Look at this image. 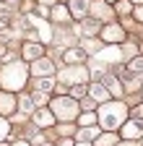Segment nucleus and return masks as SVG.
I'll return each instance as SVG.
<instances>
[{
    "label": "nucleus",
    "mask_w": 143,
    "mask_h": 146,
    "mask_svg": "<svg viewBox=\"0 0 143 146\" xmlns=\"http://www.w3.org/2000/svg\"><path fill=\"white\" fill-rule=\"evenodd\" d=\"M39 146H55V143H49V141H44V143H39Z\"/></svg>",
    "instance_id": "obj_39"
},
{
    "label": "nucleus",
    "mask_w": 143,
    "mask_h": 146,
    "mask_svg": "<svg viewBox=\"0 0 143 146\" xmlns=\"http://www.w3.org/2000/svg\"><path fill=\"white\" fill-rule=\"evenodd\" d=\"M57 146H76V143H73V138H63V141H60Z\"/></svg>",
    "instance_id": "obj_36"
},
{
    "label": "nucleus",
    "mask_w": 143,
    "mask_h": 146,
    "mask_svg": "<svg viewBox=\"0 0 143 146\" xmlns=\"http://www.w3.org/2000/svg\"><path fill=\"white\" fill-rule=\"evenodd\" d=\"M57 78L65 89L70 86H78V84H86L88 81V68L86 65H65V70L57 73Z\"/></svg>",
    "instance_id": "obj_4"
},
{
    "label": "nucleus",
    "mask_w": 143,
    "mask_h": 146,
    "mask_svg": "<svg viewBox=\"0 0 143 146\" xmlns=\"http://www.w3.org/2000/svg\"><path fill=\"white\" fill-rule=\"evenodd\" d=\"M21 58L29 60V63H34V60L44 58V47H42L39 42H24V44H21Z\"/></svg>",
    "instance_id": "obj_12"
},
{
    "label": "nucleus",
    "mask_w": 143,
    "mask_h": 146,
    "mask_svg": "<svg viewBox=\"0 0 143 146\" xmlns=\"http://www.w3.org/2000/svg\"><path fill=\"white\" fill-rule=\"evenodd\" d=\"M76 146H94V143H76Z\"/></svg>",
    "instance_id": "obj_40"
},
{
    "label": "nucleus",
    "mask_w": 143,
    "mask_h": 146,
    "mask_svg": "<svg viewBox=\"0 0 143 146\" xmlns=\"http://www.w3.org/2000/svg\"><path fill=\"white\" fill-rule=\"evenodd\" d=\"M49 18H52V21H70L68 5H52V11H49Z\"/></svg>",
    "instance_id": "obj_23"
},
{
    "label": "nucleus",
    "mask_w": 143,
    "mask_h": 146,
    "mask_svg": "<svg viewBox=\"0 0 143 146\" xmlns=\"http://www.w3.org/2000/svg\"><path fill=\"white\" fill-rule=\"evenodd\" d=\"M117 146H138V141H122V138H120Z\"/></svg>",
    "instance_id": "obj_35"
},
{
    "label": "nucleus",
    "mask_w": 143,
    "mask_h": 146,
    "mask_svg": "<svg viewBox=\"0 0 143 146\" xmlns=\"http://www.w3.org/2000/svg\"><path fill=\"white\" fill-rule=\"evenodd\" d=\"M128 107H125V102L120 99H109V102H104L99 104V112H96V125L101 128V131L107 133H115L122 128V123L128 120Z\"/></svg>",
    "instance_id": "obj_1"
},
{
    "label": "nucleus",
    "mask_w": 143,
    "mask_h": 146,
    "mask_svg": "<svg viewBox=\"0 0 143 146\" xmlns=\"http://www.w3.org/2000/svg\"><path fill=\"white\" fill-rule=\"evenodd\" d=\"M99 36H101V42H107V44H117V47L125 44V29H122V24H117V21L101 26Z\"/></svg>",
    "instance_id": "obj_5"
},
{
    "label": "nucleus",
    "mask_w": 143,
    "mask_h": 146,
    "mask_svg": "<svg viewBox=\"0 0 143 146\" xmlns=\"http://www.w3.org/2000/svg\"><path fill=\"white\" fill-rule=\"evenodd\" d=\"M101 31L99 21L96 18H83V24H81V34H83V39H91V36H96Z\"/></svg>",
    "instance_id": "obj_18"
},
{
    "label": "nucleus",
    "mask_w": 143,
    "mask_h": 146,
    "mask_svg": "<svg viewBox=\"0 0 143 146\" xmlns=\"http://www.w3.org/2000/svg\"><path fill=\"white\" fill-rule=\"evenodd\" d=\"M91 13H94V18H96V21H99V18H109V16H112V8H107V3L96 0V3L91 5Z\"/></svg>",
    "instance_id": "obj_22"
},
{
    "label": "nucleus",
    "mask_w": 143,
    "mask_h": 146,
    "mask_svg": "<svg viewBox=\"0 0 143 146\" xmlns=\"http://www.w3.org/2000/svg\"><path fill=\"white\" fill-rule=\"evenodd\" d=\"M47 107H49V112L55 115V120H57V123H76V120H78V115H81V104H78V99L68 97V94L49 99V104H47Z\"/></svg>",
    "instance_id": "obj_3"
},
{
    "label": "nucleus",
    "mask_w": 143,
    "mask_h": 146,
    "mask_svg": "<svg viewBox=\"0 0 143 146\" xmlns=\"http://www.w3.org/2000/svg\"><path fill=\"white\" fill-rule=\"evenodd\" d=\"M120 50H122V55H133V52H135V47H133V44H122Z\"/></svg>",
    "instance_id": "obj_32"
},
{
    "label": "nucleus",
    "mask_w": 143,
    "mask_h": 146,
    "mask_svg": "<svg viewBox=\"0 0 143 146\" xmlns=\"http://www.w3.org/2000/svg\"><path fill=\"white\" fill-rule=\"evenodd\" d=\"M86 94H88V86H86V84H78V86H70V89H68V97H73V99H78V102H81Z\"/></svg>",
    "instance_id": "obj_27"
},
{
    "label": "nucleus",
    "mask_w": 143,
    "mask_h": 146,
    "mask_svg": "<svg viewBox=\"0 0 143 146\" xmlns=\"http://www.w3.org/2000/svg\"><path fill=\"white\" fill-rule=\"evenodd\" d=\"M117 13L120 16H128L130 13V0H117Z\"/></svg>",
    "instance_id": "obj_30"
},
{
    "label": "nucleus",
    "mask_w": 143,
    "mask_h": 146,
    "mask_svg": "<svg viewBox=\"0 0 143 146\" xmlns=\"http://www.w3.org/2000/svg\"><path fill=\"white\" fill-rule=\"evenodd\" d=\"M81 50H83L86 55H94V58H96V55L104 50V44H101V39H94V36H91V39H83V42H81Z\"/></svg>",
    "instance_id": "obj_19"
},
{
    "label": "nucleus",
    "mask_w": 143,
    "mask_h": 146,
    "mask_svg": "<svg viewBox=\"0 0 143 146\" xmlns=\"http://www.w3.org/2000/svg\"><path fill=\"white\" fill-rule=\"evenodd\" d=\"M76 131H78L76 123H60V125H57V136H60V138H73Z\"/></svg>",
    "instance_id": "obj_25"
},
{
    "label": "nucleus",
    "mask_w": 143,
    "mask_h": 146,
    "mask_svg": "<svg viewBox=\"0 0 143 146\" xmlns=\"http://www.w3.org/2000/svg\"><path fill=\"white\" fill-rule=\"evenodd\" d=\"M99 81L104 84V89L109 91L112 97H117V99H120V97L125 94V89H122V81H120V78L115 76V73H104V76H101Z\"/></svg>",
    "instance_id": "obj_11"
},
{
    "label": "nucleus",
    "mask_w": 143,
    "mask_h": 146,
    "mask_svg": "<svg viewBox=\"0 0 143 146\" xmlns=\"http://www.w3.org/2000/svg\"><path fill=\"white\" fill-rule=\"evenodd\" d=\"M31 123L39 128V131H49V128H55L57 120L55 115L49 112V107H39V110H34V115H31Z\"/></svg>",
    "instance_id": "obj_7"
},
{
    "label": "nucleus",
    "mask_w": 143,
    "mask_h": 146,
    "mask_svg": "<svg viewBox=\"0 0 143 146\" xmlns=\"http://www.w3.org/2000/svg\"><path fill=\"white\" fill-rule=\"evenodd\" d=\"M128 73H133V76H143V55H135V58L128 60Z\"/></svg>",
    "instance_id": "obj_24"
},
{
    "label": "nucleus",
    "mask_w": 143,
    "mask_h": 146,
    "mask_svg": "<svg viewBox=\"0 0 143 146\" xmlns=\"http://www.w3.org/2000/svg\"><path fill=\"white\" fill-rule=\"evenodd\" d=\"M26 21H29L31 26H37V34H39V39H42V42H52V31H49L47 21H42V18H39V16H34V13H29Z\"/></svg>",
    "instance_id": "obj_14"
},
{
    "label": "nucleus",
    "mask_w": 143,
    "mask_h": 146,
    "mask_svg": "<svg viewBox=\"0 0 143 146\" xmlns=\"http://www.w3.org/2000/svg\"><path fill=\"white\" fill-rule=\"evenodd\" d=\"M31 76L34 78H49V76H55V63H52L49 58H39V60H34L31 63Z\"/></svg>",
    "instance_id": "obj_8"
},
{
    "label": "nucleus",
    "mask_w": 143,
    "mask_h": 146,
    "mask_svg": "<svg viewBox=\"0 0 143 146\" xmlns=\"http://www.w3.org/2000/svg\"><path fill=\"white\" fill-rule=\"evenodd\" d=\"M3 55H5V47H3V44H0V58H3Z\"/></svg>",
    "instance_id": "obj_38"
},
{
    "label": "nucleus",
    "mask_w": 143,
    "mask_h": 146,
    "mask_svg": "<svg viewBox=\"0 0 143 146\" xmlns=\"http://www.w3.org/2000/svg\"><path fill=\"white\" fill-rule=\"evenodd\" d=\"M34 86H37L34 91H42V94H49V91L57 86V78H55V76H49V78H34Z\"/></svg>",
    "instance_id": "obj_20"
},
{
    "label": "nucleus",
    "mask_w": 143,
    "mask_h": 146,
    "mask_svg": "<svg viewBox=\"0 0 143 146\" xmlns=\"http://www.w3.org/2000/svg\"><path fill=\"white\" fill-rule=\"evenodd\" d=\"M0 16H3V0H0Z\"/></svg>",
    "instance_id": "obj_41"
},
{
    "label": "nucleus",
    "mask_w": 143,
    "mask_h": 146,
    "mask_svg": "<svg viewBox=\"0 0 143 146\" xmlns=\"http://www.w3.org/2000/svg\"><path fill=\"white\" fill-rule=\"evenodd\" d=\"M133 117H135V120H143V104L133 107Z\"/></svg>",
    "instance_id": "obj_31"
},
{
    "label": "nucleus",
    "mask_w": 143,
    "mask_h": 146,
    "mask_svg": "<svg viewBox=\"0 0 143 146\" xmlns=\"http://www.w3.org/2000/svg\"><path fill=\"white\" fill-rule=\"evenodd\" d=\"M109 3H112V0H109Z\"/></svg>",
    "instance_id": "obj_44"
},
{
    "label": "nucleus",
    "mask_w": 143,
    "mask_h": 146,
    "mask_svg": "<svg viewBox=\"0 0 143 146\" xmlns=\"http://www.w3.org/2000/svg\"><path fill=\"white\" fill-rule=\"evenodd\" d=\"M8 133H11V125H8V120H5V117H0V143H3V141L8 138Z\"/></svg>",
    "instance_id": "obj_28"
},
{
    "label": "nucleus",
    "mask_w": 143,
    "mask_h": 146,
    "mask_svg": "<svg viewBox=\"0 0 143 146\" xmlns=\"http://www.w3.org/2000/svg\"><path fill=\"white\" fill-rule=\"evenodd\" d=\"M68 13H70V18L83 21V18H88V13H91V3H88V0H68Z\"/></svg>",
    "instance_id": "obj_10"
},
{
    "label": "nucleus",
    "mask_w": 143,
    "mask_h": 146,
    "mask_svg": "<svg viewBox=\"0 0 143 146\" xmlns=\"http://www.w3.org/2000/svg\"><path fill=\"white\" fill-rule=\"evenodd\" d=\"M120 138L122 141H140L143 138V120H135V117H128L120 128Z\"/></svg>",
    "instance_id": "obj_6"
},
{
    "label": "nucleus",
    "mask_w": 143,
    "mask_h": 146,
    "mask_svg": "<svg viewBox=\"0 0 143 146\" xmlns=\"http://www.w3.org/2000/svg\"><path fill=\"white\" fill-rule=\"evenodd\" d=\"M29 81V65L21 63V60H13V63H5L0 68V86L3 91H21Z\"/></svg>",
    "instance_id": "obj_2"
},
{
    "label": "nucleus",
    "mask_w": 143,
    "mask_h": 146,
    "mask_svg": "<svg viewBox=\"0 0 143 146\" xmlns=\"http://www.w3.org/2000/svg\"><path fill=\"white\" fill-rule=\"evenodd\" d=\"M117 141H120V136H117V133H107V131H101V133L96 136L94 146H117Z\"/></svg>",
    "instance_id": "obj_21"
},
{
    "label": "nucleus",
    "mask_w": 143,
    "mask_h": 146,
    "mask_svg": "<svg viewBox=\"0 0 143 146\" xmlns=\"http://www.w3.org/2000/svg\"><path fill=\"white\" fill-rule=\"evenodd\" d=\"M130 3H143V0H130Z\"/></svg>",
    "instance_id": "obj_42"
},
{
    "label": "nucleus",
    "mask_w": 143,
    "mask_h": 146,
    "mask_svg": "<svg viewBox=\"0 0 143 146\" xmlns=\"http://www.w3.org/2000/svg\"><path fill=\"white\" fill-rule=\"evenodd\" d=\"M42 5H57V0H39Z\"/></svg>",
    "instance_id": "obj_37"
},
{
    "label": "nucleus",
    "mask_w": 143,
    "mask_h": 146,
    "mask_svg": "<svg viewBox=\"0 0 143 146\" xmlns=\"http://www.w3.org/2000/svg\"><path fill=\"white\" fill-rule=\"evenodd\" d=\"M11 146H31V141H26V138H18V141H11Z\"/></svg>",
    "instance_id": "obj_33"
},
{
    "label": "nucleus",
    "mask_w": 143,
    "mask_h": 146,
    "mask_svg": "<svg viewBox=\"0 0 143 146\" xmlns=\"http://www.w3.org/2000/svg\"><path fill=\"white\" fill-rule=\"evenodd\" d=\"M16 99H18V112H21L24 117H31V115H34V110H37V107H34L31 94H26V91H24V94H18Z\"/></svg>",
    "instance_id": "obj_17"
},
{
    "label": "nucleus",
    "mask_w": 143,
    "mask_h": 146,
    "mask_svg": "<svg viewBox=\"0 0 143 146\" xmlns=\"http://www.w3.org/2000/svg\"><path fill=\"white\" fill-rule=\"evenodd\" d=\"M31 99H34V107H42L44 102H47V94H42V91H31Z\"/></svg>",
    "instance_id": "obj_29"
},
{
    "label": "nucleus",
    "mask_w": 143,
    "mask_h": 146,
    "mask_svg": "<svg viewBox=\"0 0 143 146\" xmlns=\"http://www.w3.org/2000/svg\"><path fill=\"white\" fill-rule=\"evenodd\" d=\"M88 97H91L96 104H104V102H109V99H112V94L104 89L101 81H91V84H88Z\"/></svg>",
    "instance_id": "obj_13"
},
{
    "label": "nucleus",
    "mask_w": 143,
    "mask_h": 146,
    "mask_svg": "<svg viewBox=\"0 0 143 146\" xmlns=\"http://www.w3.org/2000/svg\"><path fill=\"white\" fill-rule=\"evenodd\" d=\"M99 133H101V128H99V125H91V128H78L73 138H76V143H94Z\"/></svg>",
    "instance_id": "obj_15"
},
{
    "label": "nucleus",
    "mask_w": 143,
    "mask_h": 146,
    "mask_svg": "<svg viewBox=\"0 0 143 146\" xmlns=\"http://www.w3.org/2000/svg\"><path fill=\"white\" fill-rule=\"evenodd\" d=\"M76 125L78 128H91V125H96V112H81L78 120H76Z\"/></svg>",
    "instance_id": "obj_26"
},
{
    "label": "nucleus",
    "mask_w": 143,
    "mask_h": 146,
    "mask_svg": "<svg viewBox=\"0 0 143 146\" xmlns=\"http://www.w3.org/2000/svg\"><path fill=\"white\" fill-rule=\"evenodd\" d=\"M18 112V99L11 91H0V117H13Z\"/></svg>",
    "instance_id": "obj_9"
},
{
    "label": "nucleus",
    "mask_w": 143,
    "mask_h": 146,
    "mask_svg": "<svg viewBox=\"0 0 143 146\" xmlns=\"http://www.w3.org/2000/svg\"><path fill=\"white\" fill-rule=\"evenodd\" d=\"M65 65H83V60H86V52L81 50V47H65Z\"/></svg>",
    "instance_id": "obj_16"
},
{
    "label": "nucleus",
    "mask_w": 143,
    "mask_h": 146,
    "mask_svg": "<svg viewBox=\"0 0 143 146\" xmlns=\"http://www.w3.org/2000/svg\"><path fill=\"white\" fill-rule=\"evenodd\" d=\"M133 13H135V21H140V24H143V5H140V8H135Z\"/></svg>",
    "instance_id": "obj_34"
},
{
    "label": "nucleus",
    "mask_w": 143,
    "mask_h": 146,
    "mask_svg": "<svg viewBox=\"0 0 143 146\" xmlns=\"http://www.w3.org/2000/svg\"><path fill=\"white\" fill-rule=\"evenodd\" d=\"M8 3H18V0H8Z\"/></svg>",
    "instance_id": "obj_43"
}]
</instances>
